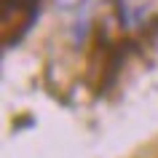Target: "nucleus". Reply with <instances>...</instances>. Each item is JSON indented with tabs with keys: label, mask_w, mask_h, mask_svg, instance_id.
<instances>
[{
	"label": "nucleus",
	"mask_w": 158,
	"mask_h": 158,
	"mask_svg": "<svg viewBox=\"0 0 158 158\" xmlns=\"http://www.w3.org/2000/svg\"><path fill=\"white\" fill-rule=\"evenodd\" d=\"M81 3H86V0H56L59 8H75V6H81Z\"/></svg>",
	"instance_id": "obj_2"
},
{
	"label": "nucleus",
	"mask_w": 158,
	"mask_h": 158,
	"mask_svg": "<svg viewBox=\"0 0 158 158\" xmlns=\"http://www.w3.org/2000/svg\"><path fill=\"white\" fill-rule=\"evenodd\" d=\"M118 16L129 30H139L158 19V0H118Z\"/></svg>",
	"instance_id": "obj_1"
}]
</instances>
